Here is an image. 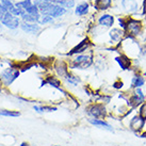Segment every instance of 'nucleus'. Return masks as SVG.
I'll list each match as a JSON object with an SVG mask.
<instances>
[{
    "instance_id": "f03ea898",
    "label": "nucleus",
    "mask_w": 146,
    "mask_h": 146,
    "mask_svg": "<svg viewBox=\"0 0 146 146\" xmlns=\"http://www.w3.org/2000/svg\"><path fill=\"white\" fill-rule=\"evenodd\" d=\"M94 62L93 51L90 50L89 53H81L77 54L76 58H74L68 64L69 68H77V69H85L89 68Z\"/></svg>"
},
{
    "instance_id": "cd10ccee",
    "label": "nucleus",
    "mask_w": 146,
    "mask_h": 146,
    "mask_svg": "<svg viewBox=\"0 0 146 146\" xmlns=\"http://www.w3.org/2000/svg\"><path fill=\"white\" fill-rule=\"evenodd\" d=\"M141 135H142L143 138H146V131H145V132H144V133H142V134H141Z\"/></svg>"
},
{
    "instance_id": "dca6fc26",
    "label": "nucleus",
    "mask_w": 146,
    "mask_h": 146,
    "mask_svg": "<svg viewBox=\"0 0 146 146\" xmlns=\"http://www.w3.org/2000/svg\"><path fill=\"white\" fill-rule=\"evenodd\" d=\"M145 77L141 75V74L135 73L133 75V77L131 79V89H137V88H142L143 85L145 84Z\"/></svg>"
},
{
    "instance_id": "1a4fd4ad",
    "label": "nucleus",
    "mask_w": 146,
    "mask_h": 146,
    "mask_svg": "<svg viewBox=\"0 0 146 146\" xmlns=\"http://www.w3.org/2000/svg\"><path fill=\"white\" fill-rule=\"evenodd\" d=\"M93 46V42L90 40V37H85L84 40H82L80 43H78L68 53L67 56H77L85 52L86 50H91V47Z\"/></svg>"
},
{
    "instance_id": "aec40b11",
    "label": "nucleus",
    "mask_w": 146,
    "mask_h": 146,
    "mask_svg": "<svg viewBox=\"0 0 146 146\" xmlns=\"http://www.w3.org/2000/svg\"><path fill=\"white\" fill-rule=\"evenodd\" d=\"M52 2L64 9H72L75 5L74 0H52Z\"/></svg>"
},
{
    "instance_id": "6ab92c4d",
    "label": "nucleus",
    "mask_w": 146,
    "mask_h": 146,
    "mask_svg": "<svg viewBox=\"0 0 146 146\" xmlns=\"http://www.w3.org/2000/svg\"><path fill=\"white\" fill-rule=\"evenodd\" d=\"M21 28L27 33H32V34H35V33L40 31L38 25L32 24V23H24V24L21 25Z\"/></svg>"
},
{
    "instance_id": "20e7f679",
    "label": "nucleus",
    "mask_w": 146,
    "mask_h": 146,
    "mask_svg": "<svg viewBox=\"0 0 146 146\" xmlns=\"http://www.w3.org/2000/svg\"><path fill=\"white\" fill-rule=\"evenodd\" d=\"M85 111L92 118H102V119H104L108 115V111H107L105 104L98 102L91 104L89 107H86Z\"/></svg>"
},
{
    "instance_id": "393cba45",
    "label": "nucleus",
    "mask_w": 146,
    "mask_h": 146,
    "mask_svg": "<svg viewBox=\"0 0 146 146\" xmlns=\"http://www.w3.org/2000/svg\"><path fill=\"white\" fill-rule=\"evenodd\" d=\"M139 115H140L144 121H146V100L140 106V108H139Z\"/></svg>"
},
{
    "instance_id": "bb28decb",
    "label": "nucleus",
    "mask_w": 146,
    "mask_h": 146,
    "mask_svg": "<svg viewBox=\"0 0 146 146\" xmlns=\"http://www.w3.org/2000/svg\"><path fill=\"white\" fill-rule=\"evenodd\" d=\"M21 146H30V144H29V143H26V142H23L21 144Z\"/></svg>"
},
{
    "instance_id": "39448f33",
    "label": "nucleus",
    "mask_w": 146,
    "mask_h": 146,
    "mask_svg": "<svg viewBox=\"0 0 146 146\" xmlns=\"http://www.w3.org/2000/svg\"><path fill=\"white\" fill-rule=\"evenodd\" d=\"M145 100L146 95L144 94L143 90L141 88H137V89H133L132 93L129 95V97L127 99V105H128L129 108L134 109V108L140 107Z\"/></svg>"
},
{
    "instance_id": "9d476101",
    "label": "nucleus",
    "mask_w": 146,
    "mask_h": 146,
    "mask_svg": "<svg viewBox=\"0 0 146 146\" xmlns=\"http://www.w3.org/2000/svg\"><path fill=\"white\" fill-rule=\"evenodd\" d=\"M115 61L123 70H129V69L133 68V60L125 53L122 52L119 56H117L115 58Z\"/></svg>"
},
{
    "instance_id": "b1692460",
    "label": "nucleus",
    "mask_w": 146,
    "mask_h": 146,
    "mask_svg": "<svg viewBox=\"0 0 146 146\" xmlns=\"http://www.w3.org/2000/svg\"><path fill=\"white\" fill-rule=\"evenodd\" d=\"M117 23H118V27L125 30L126 24H127V15H119L117 17Z\"/></svg>"
},
{
    "instance_id": "7ed1b4c3",
    "label": "nucleus",
    "mask_w": 146,
    "mask_h": 146,
    "mask_svg": "<svg viewBox=\"0 0 146 146\" xmlns=\"http://www.w3.org/2000/svg\"><path fill=\"white\" fill-rule=\"evenodd\" d=\"M118 8L121 12L125 13L126 15H137L141 10V3L139 0H119Z\"/></svg>"
},
{
    "instance_id": "5701e85b",
    "label": "nucleus",
    "mask_w": 146,
    "mask_h": 146,
    "mask_svg": "<svg viewBox=\"0 0 146 146\" xmlns=\"http://www.w3.org/2000/svg\"><path fill=\"white\" fill-rule=\"evenodd\" d=\"M33 108L37 112H52L57 110L56 107H51V106H34Z\"/></svg>"
},
{
    "instance_id": "f257e3e1",
    "label": "nucleus",
    "mask_w": 146,
    "mask_h": 146,
    "mask_svg": "<svg viewBox=\"0 0 146 146\" xmlns=\"http://www.w3.org/2000/svg\"><path fill=\"white\" fill-rule=\"evenodd\" d=\"M126 35L138 38L144 32V24L141 18H137L131 15H127V24L125 28Z\"/></svg>"
},
{
    "instance_id": "9b49d317",
    "label": "nucleus",
    "mask_w": 146,
    "mask_h": 146,
    "mask_svg": "<svg viewBox=\"0 0 146 146\" xmlns=\"http://www.w3.org/2000/svg\"><path fill=\"white\" fill-rule=\"evenodd\" d=\"M145 123L146 121H144L139 114H137V115H134L133 117H131L129 122V127L132 131L137 132V133H140L143 130V128H144Z\"/></svg>"
},
{
    "instance_id": "4be33fe9",
    "label": "nucleus",
    "mask_w": 146,
    "mask_h": 146,
    "mask_svg": "<svg viewBox=\"0 0 146 146\" xmlns=\"http://www.w3.org/2000/svg\"><path fill=\"white\" fill-rule=\"evenodd\" d=\"M0 116L18 117V116H21V112H18V111H12V110H0Z\"/></svg>"
},
{
    "instance_id": "6e6552de",
    "label": "nucleus",
    "mask_w": 146,
    "mask_h": 146,
    "mask_svg": "<svg viewBox=\"0 0 146 146\" xmlns=\"http://www.w3.org/2000/svg\"><path fill=\"white\" fill-rule=\"evenodd\" d=\"M115 24V17L113 14H110L107 12L100 13L97 17V26L102 29H111L114 27Z\"/></svg>"
},
{
    "instance_id": "ddd939ff",
    "label": "nucleus",
    "mask_w": 146,
    "mask_h": 146,
    "mask_svg": "<svg viewBox=\"0 0 146 146\" xmlns=\"http://www.w3.org/2000/svg\"><path fill=\"white\" fill-rule=\"evenodd\" d=\"M113 4L112 0H94L93 7L97 12H106L113 8Z\"/></svg>"
},
{
    "instance_id": "423d86ee",
    "label": "nucleus",
    "mask_w": 146,
    "mask_h": 146,
    "mask_svg": "<svg viewBox=\"0 0 146 146\" xmlns=\"http://www.w3.org/2000/svg\"><path fill=\"white\" fill-rule=\"evenodd\" d=\"M19 76V70L16 67H9L5 68L0 73V81L4 86H9L10 84H12L13 81Z\"/></svg>"
},
{
    "instance_id": "c85d7f7f",
    "label": "nucleus",
    "mask_w": 146,
    "mask_h": 146,
    "mask_svg": "<svg viewBox=\"0 0 146 146\" xmlns=\"http://www.w3.org/2000/svg\"><path fill=\"white\" fill-rule=\"evenodd\" d=\"M114 3H117V2H119V0H112Z\"/></svg>"
},
{
    "instance_id": "412c9836",
    "label": "nucleus",
    "mask_w": 146,
    "mask_h": 146,
    "mask_svg": "<svg viewBox=\"0 0 146 146\" xmlns=\"http://www.w3.org/2000/svg\"><path fill=\"white\" fill-rule=\"evenodd\" d=\"M64 80L67 82V83H69L70 85H74V86H76V85H78V83L81 82V79H80V78L77 77V76H75V75H73V74H70V73L64 78Z\"/></svg>"
},
{
    "instance_id": "a878e982",
    "label": "nucleus",
    "mask_w": 146,
    "mask_h": 146,
    "mask_svg": "<svg viewBox=\"0 0 146 146\" xmlns=\"http://www.w3.org/2000/svg\"><path fill=\"white\" fill-rule=\"evenodd\" d=\"M112 86H113V89H115V90H121V89H123V86H124V82H123L121 79H117V80H115V81L113 82Z\"/></svg>"
},
{
    "instance_id": "4468645a",
    "label": "nucleus",
    "mask_w": 146,
    "mask_h": 146,
    "mask_svg": "<svg viewBox=\"0 0 146 146\" xmlns=\"http://www.w3.org/2000/svg\"><path fill=\"white\" fill-rule=\"evenodd\" d=\"M2 24L5 25L7 27L11 29H15L18 27L19 25V21H18V18H17L14 14L12 13H5L4 14L3 18H2Z\"/></svg>"
},
{
    "instance_id": "7c9ffc66",
    "label": "nucleus",
    "mask_w": 146,
    "mask_h": 146,
    "mask_svg": "<svg viewBox=\"0 0 146 146\" xmlns=\"http://www.w3.org/2000/svg\"><path fill=\"white\" fill-rule=\"evenodd\" d=\"M54 146H58V145H54Z\"/></svg>"
},
{
    "instance_id": "a211bd4d",
    "label": "nucleus",
    "mask_w": 146,
    "mask_h": 146,
    "mask_svg": "<svg viewBox=\"0 0 146 146\" xmlns=\"http://www.w3.org/2000/svg\"><path fill=\"white\" fill-rule=\"evenodd\" d=\"M90 11V4L88 2H81L79 3L75 9V13L78 16H85L89 14Z\"/></svg>"
},
{
    "instance_id": "c756f323",
    "label": "nucleus",
    "mask_w": 146,
    "mask_h": 146,
    "mask_svg": "<svg viewBox=\"0 0 146 146\" xmlns=\"http://www.w3.org/2000/svg\"><path fill=\"white\" fill-rule=\"evenodd\" d=\"M143 76H144V77H145V79H146V70L144 72V74H143Z\"/></svg>"
},
{
    "instance_id": "2eb2a0df",
    "label": "nucleus",
    "mask_w": 146,
    "mask_h": 146,
    "mask_svg": "<svg viewBox=\"0 0 146 146\" xmlns=\"http://www.w3.org/2000/svg\"><path fill=\"white\" fill-rule=\"evenodd\" d=\"M89 123L98 127V128H102V129L109 130V131H113L112 126L110 125L108 122H106L105 119H102V118H90Z\"/></svg>"
},
{
    "instance_id": "f8f14e48",
    "label": "nucleus",
    "mask_w": 146,
    "mask_h": 146,
    "mask_svg": "<svg viewBox=\"0 0 146 146\" xmlns=\"http://www.w3.org/2000/svg\"><path fill=\"white\" fill-rule=\"evenodd\" d=\"M53 68L56 70V73L59 77H62L64 79L67 75L69 74V66L66 62L62 61V60H58L54 62L53 64Z\"/></svg>"
},
{
    "instance_id": "f3484780",
    "label": "nucleus",
    "mask_w": 146,
    "mask_h": 146,
    "mask_svg": "<svg viewBox=\"0 0 146 146\" xmlns=\"http://www.w3.org/2000/svg\"><path fill=\"white\" fill-rule=\"evenodd\" d=\"M46 84L50 85L52 88H56V89H59V90L61 89V81H60V79H58L54 76H47L46 79L42 82V85H46Z\"/></svg>"
},
{
    "instance_id": "0eeeda50",
    "label": "nucleus",
    "mask_w": 146,
    "mask_h": 146,
    "mask_svg": "<svg viewBox=\"0 0 146 146\" xmlns=\"http://www.w3.org/2000/svg\"><path fill=\"white\" fill-rule=\"evenodd\" d=\"M108 36L110 40V44L112 46H115V48H118V45L121 44V42L125 38L126 32L125 30L119 27H113L109 29L108 31Z\"/></svg>"
}]
</instances>
